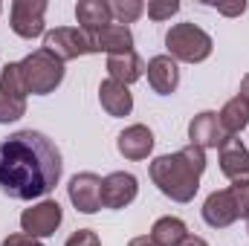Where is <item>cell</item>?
<instances>
[{
	"mask_svg": "<svg viewBox=\"0 0 249 246\" xmlns=\"http://www.w3.org/2000/svg\"><path fill=\"white\" fill-rule=\"evenodd\" d=\"M217 12H220V15H244V12H247V3L241 0V3H235V6H217Z\"/></svg>",
	"mask_w": 249,
	"mask_h": 246,
	"instance_id": "4316f807",
	"label": "cell"
},
{
	"mask_svg": "<svg viewBox=\"0 0 249 246\" xmlns=\"http://www.w3.org/2000/svg\"><path fill=\"white\" fill-rule=\"evenodd\" d=\"M119 154L124 159H145L151 151H154V133L145 127V124H130L119 133V142H116Z\"/></svg>",
	"mask_w": 249,
	"mask_h": 246,
	"instance_id": "9a60e30c",
	"label": "cell"
},
{
	"mask_svg": "<svg viewBox=\"0 0 249 246\" xmlns=\"http://www.w3.org/2000/svg\"><path fill=\"white\" fill-rule=\"evenodd\" d=\"M136 191H139V183L133 174L113 171L102 180V206L105 209H124L136 200Z\"/></svg>",
	"mask_w": 249,
	"mask_h": 246,
	"instance_id": "30bf717a",
	"label": "cell"
},
{
	"mask_svg": "<svg viewBox=\"0 0 249 246\" xmlns=\"http://www.w3.org/2000/svg\"><path fill=\"white\" fill-rule=\"evenodd\" d=\"M180 246H209V244H206L203 238H197V235H188V238H186Z\"/></svg>",
	"mask_w": 249,
	"mask_h": 246,
	"instance_id": "f1b7e54d",
	"label": "cell"
},
{
	"mask_svg": "<svg viewBox=\"0 0 249 246\" xmlns=\"http://www.w3.org/2000/svg\"><path fill=\"white\" fill-rule=\"evenodd\" d=\"M151 238L157 246H180L188 238V229L180 217H160L151 229Z\"/></svg>",
	"mask_w": 249,
	"mask_h": 246,
	"instance_id": "ffe728a7",
	"label": "cell"
},
{
	"mask_svg": "<svg viewBox=\"0 0 249 246\" xmlns=\"http://www.w3.org/2000/svg\"><path fill=\"white\" fill-rule=\"evenodd\" d=\"M3 246H44L38 238H29V235H9Z\"/></svg>",
	"mask_w": 249,
	"mask_h": 246,
	"instance_id": "484cf974",
	"label": "cell"
},
{
	"mask_svg": "<svg viewBox=\"0 0 249 246\" xmlns=\"http://www.w3.org/2000/svg\"><path fill=\"white\" fill-rule=\"evenodd\" d=\"M87 35H90L96 53L122 55V53H130V47H133V32L127 26H122V23H107L99 32H87Z\"/></svg>",
	"mask_w": 249,
	"mask_h": 246,
	"instance_id": "4fadbf2b",
	"label": "cell"
},
{
	"mask_svg": "<svg viewBox=\"0 0 249 246\" xmlns=\"http://www.w3.org/2000/svg\"><path fill=\"white\" fill-rule=\"evenodd\" d=\"M23 113H26V99H15V96L0 93V124L18 122Z\"/></svg>",
	"mask_w": 249,
	"mask_h": 246,
	"instance_id": "7402d4cb",
	"label": "cell"
},
{
	"mask_svg": "<svg viewBox=\"0 0 249 246\" xmlns=\"http://www.w3.org/2000/svg\"><path fill=\"white\" fill-rule=\"evenodd\" d=\"M148 84L154 87V93L160 96H168L177 90L180 84V70H177V61L171 55H154L148 61Z\"/></svg>",
	"mask_w": 249,
	"mask_h": 246,
	"instance_id": "5bb4252c",
	"label": "cell"
},
{
	"mask_svg": "<svg viewBox=\"0 0 249 246\" xmlns=\"http://www.w3.org/2000/svg\"><path fill=\"white\" fill-rule=\"evenodd\" d=\"M188 139H191V145H197V148H223L226 145V139H232L223 127H220V119H217V113H212V110H203V113H197L191 122H188Z\"/></svg>",
	"mask_w": 249,
	"mask_h": 246,
	"instance_id": "9c48e42d",
	"label": "cell"
},
{
	"mask_svg": "<svg viewBox=\"0 0 249 246\" xmlns=\"http://www.w3.org/2000/svg\"><path fill=\"white\" fill-rule=\"evenodd\" d=\"M247 229H249V217H247Z\"/></svg>",
	"mask_w": 249,
	"mask_h": 246,
	"instance_id": "4dcf8cb0",
	"label": "cell"
},
{
	"mask_svg": "<svg viewBox=\"0 0 249 246\" xmlns=\"http://www.w3.org/2000/svg\"><path fill=\"white\" fill-rule=\"evenodd\" d=\"M61 180V154L38 130H18L0 142V191L15 200L47 197Z\"/></svg>",
	"mask_w": 249,
	"mask_h": 246,
	"instance_id": "6da1fadb",
	"label": "cell"
},
{
	"mask_svg": "<svg viewBox=\"0 0 249 246\" xmlns=\"http://www.w3.org/2000/svg\"><path fill=\"white\" fill-rule=\"evenodd\" d=\"M241 217H249V183H235L223 191H212L203 203V220L212 229H226Z\"/></svg>",
	"mask_w": 249,
	"mask_h": 246,
	"instance_id": "3957f363",
	"label": "cell"
},
{
	"mask_svg": "<svg viewBox=\"0 0 249 246\" xmlns=\"http://www.w3.org/2000/svg\"><path fill=\"white\" fill-rule=\"evenodd\" d=\"M238 96H241V99L249 105V72L244 75V81H241V93H238Z\"/></svg>",
	"mask_w": 249,
	"mask_h": 246,
	"instance_id": "83f0119b",
	"label": "cell"
},
{
	"mask_svg": "<svg viewBox=\"0 0 249 246\" xmlns=\"http://www.w3.org/2000/svg\"><path fill=\"white\" fill-rule=\"evenodd\" d=\"M165 47L174 61L200 64L212 55V38L194 23H174L165 35Z\"/></svg>",
	"mask_w": 249,
	"mask_h": 246,
	"instance_id": "5b68a950",
	"label": "cell"
},
{
	"mask_svg": "<svg viewBox=\"0 0 249 246\" xmlns=\"http://www.w3.org/2000/svg\"><path fill=\"white\" fill-rule=\"evenodd\" d=\"M0 93L15 96V99H26V87L20 78V64H6L0 72Z\"/></svg>",
	"mask_w": 249,
	"mask_h": 246,
	"instance_id": "44dd1931",
	"label": "cell"
},
{
	"mask_svg": "<svg viewBox=\"0 0 249 246\" xmlns=\"http://www.w3.org/2000/svg\"><path fill=\"white\" fill-rule=\"evenodd\" d=\"M44 0H15L12 3V29L20 38H38L44 35Z\"/></svg>",
	"mask_w": 249,
	"mask_h": 246,
	"instance_id": "ba28073f",
	"label": "cell"
},
{
	"mask_svg": "<svg viewBox=\"0 0 249 246\" xmlns=\"http://www.w3.org/2000/svg\"><path fill=\"white\" fill-rule=\"evenodd\" d=\"M75 18H78V23H81L84 32H99L102 26L110 23L113 12H110L107 0H81L75 6Z\"/></svg>",
	"mask_w": 249,
	"mask_h": 246,
	"instance_id": "e0dca14e",
	"label": "cell"
},
{
	"mask_svg": "<svg viewBox=\"0 0 249 246\" xmlns=\"http://www.w3.org/2000/svg\"><path fill=\"white\" fill-rule=\"evenodd\" d=\"M67 246H102L99 244V235L90 232V229H78L67 238Z\"/></svg>",
	"mask_w": 249,
	"mask_h": 246,
	"instance_id": "d4e9b609",
	"label": "cell"
},
{
	"mask_svg": "<svg viewBox=\"0 0 249 246\" xmlns=\"http://www.w3.org/2000/svg\"><path fill=\"white\" fill-rule=\"evenodd\" d=\"M142 58L130 50V53H122V55H107V72H110V78L113 81H119V84H133L139 75H142Z\"/></svg>",
	"mask_w": 249,
	"mask_h": 246,
	"instance_id": "ac0fdd59",
	"label": "cell"
},
{
	"mask_svg": "<svg viewBox=\"0 0 249 246\" xmlns=\"http://www.w3.org/2000/svg\"><path fill=\"white\" fill-rule=\"evenodd\" d=\"M203 171H206V154L197 145H186L183 151L157 157L151 162V180H154V185L165 197H171L177 203H191L194 200Z\"/></svg>",
	"mask_w": 249,
	"mask_h": 246,
	"instance_id": "7a4b0ae2",
	"label": "cell"
},
{
	"mask_svg": "<svg viewBox=\"0 0 249 246\" xmlns=\"http://www.w3.org/2000/svg\"><path fill=\"white\" fill-rule=\"evenodd\" d=\"M20 78L26 93L32 96H47L64 81V61H58L50 50H35L20 61Z\"/></svg>",
	"mask_w": 249,
	"mask_h": 246,
	"instance_id": "277c9868",
	"label": "cell"
},
{
	"mask_svg": "<svg viewBox=\"0 0 249 246\" xmlns=\"http://www.w3.org/2000/svg\"><path fill=\"white\" fill-rule=\"evenodd\" d=\"M70 200L78 211L84 214H93L102 209V177L84 171V174H75L70 180Z\"/></svg>",
	"mask_w": 249,
	"mask_h": 246,
	"instance_id": "8fae6325",
	"label": "cell"
},
{
	"mask_svg": "<svg viewBox=\"0 0 249 246\" xmlns=\"http://www.w3.org/2000/svg\"><path fill=\"white\" fill-rule=\"evenodd\" d=\"M99 102H102V107L110 113V116H127L130 110H133V96H130V90L119 84V81H113V78H107V81H102V87H99Z\"/></svg>",
	"mask_w": 249,
	"mask_h": 246,
	"instance_id": "2e32d148",
	"label": "cell"
},
{
	"mask_svg": "<svg viewBox=\"0 0 249 246\" xmlns=\"http://www.w3.org/2000/svg\"><path fill=\"white\" fill-rule=\"evenodd\" d=\"M127 246H157V244H154V238H148V235H145V238H133Z\"/></svg>",
	"mask_w": 249,
	"mask_h": 246,
	"instance_id": "f546056e",
	"label": "cell"
},
{
	"mask_svg": "<svg viewBox=\"0 0 249 246\" xmlns=\"http://www.w3.org/2000/svg\"><path fill=\"white\" fill-rule=\"evenodd\" d=\"M217 119H220V127H223L229 136H235V133H241L249 124V105L241 96H235V99H229V102L223 105V110L217 113Z\"/></svg>",
	"mask_w": 249,
	"mask_h": 246,
	"instance_id": "d6986e66",
	"label": "cell"
},
{
	"mask_svg": "<svg viewBox=\"0 0 249 246\" xmlns=\"http://www.w3.org/2000/svg\"><path fill=\"white\" fill-rule=\"evenodd\" d=\"M44 50H50L58 61H72V58H81L87 53H96L90 35L84 29H70V26H58V29L47 32Z\"/></svg>",
	"mask_w": 249,
	"mask_h": 246,
	"instance_id": "8992f818",
	"label": "cell"
},
{
	"mask_svg": "<svg viewBox=\"0 0 249 246\" xmlns=\"http://www.w3.org/2000/svg\"><path fill=\"white\" fill-rule=\"evenodd\" d=\"M177 12H180V3L177 0H151L148 3V18L151 20H168Z\"/></svg>",
	"mask_w": 249,
	"mask_h": 246,
	"instance_id": "cb8c5ba5",
	"label": "cell"
},
{
	"mask_svg": "<svg viewBox=\"0 0 249 246\" xmlns=\"http://www.w3.org/2000/svg\"><path fill=\"white\" fill-rule=\"evenodd\" d=\"M61 206L55 200H41L38 206H32L20 214V226L29 238H50L61 226Z\"/></svg>",
	"mask_w": 249,
	"mask_h": 246,
	"instance_id": "52a82bcc",
	"label": "cell"
},
{
	"mask_svg": "<svg viewBox=\"0 0 249 246\" xmlns=\"http://www.w3.org/2000/svg\"><path fill=\"white\" fill-rule=\"evenodd\" d=\"M220 171L232 183H249V151L241 139H226L220 148Z\"/></svg>",
	"mask_w": 249,
	"mask_h": 246,
	"instance_id": "7c38bea8",
	"label": "cell"
},
{
	"mask_svg": "<svg viewBox=\"0 0 249 246\" xmlns=\"http://www.w3.org/2000/svg\"><path fill=\"white\" fill-rule=\"evenodd\" d=\"M110 12H113V18H119V23L124 26V23H133L145 12V3H139V0H113Z\"/></svg>",
	"mask_w": 249,
	"mask_h": 246,
	"instance_id": "603a6c76",
	"label": "cell"
}]
</instances>
